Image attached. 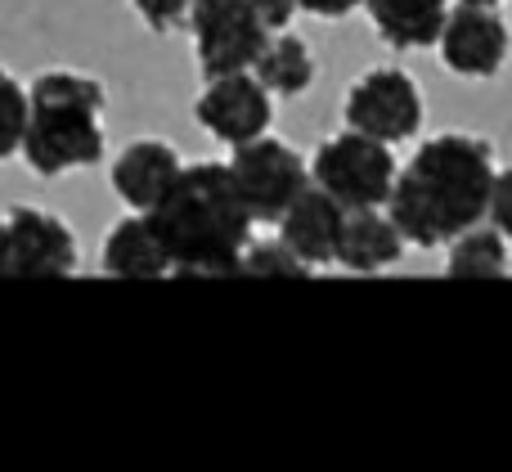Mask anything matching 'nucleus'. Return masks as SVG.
Listing matches in <instances>:
<instances>
[{
	"mask_svg": "<svg viewBox=\"0 0 512 472\" xmlns=\"http://www.w3.org/2000/svg\"><path fill=\"white\" fill-rule=\"evenodd\" d=\"M252 72L265 81L274 99H297L315 86V50H310L301 36L292 32H279L265 41L261 59L252 63Z\"/></svg>",
	"mask_w": 512,
	"mask_h": 472,
	"instance_id": "nucleus-16",
	"label": "nucleus"
},
{
	"mask_svg": "<svg viewBox=\"0 0 512 472\" xmlns=\"http://www.w3.org/2000/svg\"><path fill=\"white\" fill-rule=\"evenodd\" d=\"M189 32H194V63L203 77L248 72L270 41V27L252 0H194Z\"/></svg>",
	"mask_w": 512,
	"mask_h": 472,
	"instance_id": "nucleus-7",
	"label": "nucleus"
},
{
	"mask_svg": "<svg viewBox=\"0 0 512 472\" xmlns=\"http://www.w3.org/2000/svg\"><path fill=\"white\" fill-rule=\"evenodd\" d=\"M400 162L387 140H373L346 126L342 135H328L310 158V180L337 198L346 212L355 207H387L396 189Z\"/></svg>",
	"mask_w": 512,
	"mask_h": 472,
	"instance_id": "nucleus-4",
	"label": "nucleus"
},
{
	"mask_svg": "<svg viewBox=\"0 0 512 472\" xmlns=\"http://www.w3.org/2000/svg\"><path fill=\"white\" fill-rule=\"evenodd\" d=\"M342 117L351 131H364L373 140H387V144L414 140L427 117L423 86L405 68H373L346 90Z\"/></svg>",
	"mask_w": 512,
	"mask_h": 472,
	"instance_id": "nucleus-8",
	"label": "nucleus"
},
{
	"mask_svg": "<svg viewBox=\"0 0 512 472\" xmlns=\"http://www.w3.org/2000/svg\"><path fill=\"white\" fill-rule=\"evenodd\" d=\"M131 9L144 18V27L158 36L176 32V27L189 23V9H194V0H131Z\"/></svg>",
	"mask_w": 512,
	"mask_h": 472,
	"instance_id": "nucleus-20",
	"label": "nucleus"
},
{
	"mask_svg": "<svg viewBox=\"0 0 512 472\" xmlns=\"http://www.w3.org/2000/svg\"><path fill=\"white\" fill-rule=\"evenodd\" d=\"M180 171H185V158L176 153V144L144 135V140H131L113 158L108 185H113V194L122 198L131 212H149V207L176 185Z\"/></svg>",
	"mask_w": 512,
	"mask_h": 472,
	"instance_id": "nucleus-12",
	"label": "nucleus"
},
{
	"mask_svg": "<svg viewBox=\"0 0 512 472\" xmlns=\"http://www.w3.org/2000/svg\"><path fill=\"white\" fill-rule=\"evenodd\" d=\"M194 122L221 144H248L256 135H270L274 126V95L256 72H225L207 77V90L194 99Z\"/></svg>",
	"mask_w": 512,
	"mask_h": 472,
	"instance_id": "nucleus-9",
	"label": "nucleus"
},
{
	"mask_svg": "<svg viewBox=\"0 0 512 472\" xmlns=\"http://www.w3.org/2000/svg\"><path fill=\"white\" fill-rule=\"evenodd\" d=\"M104 270L113 279H162L171 275V257L162 248V239L153 234L149 216L135 212L122 216L113 230L104 234V252H99Z\"/></svg>",
	"mask_w": 512,
	"mask_h": 472,
	"instance_id": "nucleus-14",
	"label": "nucleus"
},
{
	"mask_svg": "<svg viewBox=\"0 0 512 472\" xmlns=\"http://www.w3.org/2000/svg\"><path fill=\"white\" fill-rule=\"evenodd\" d=\"M486 221L512 243V167L495 171V185H490V203H486Z\"/></svg>",
	"mask_w": 512,
	"mask_h": 472,
	"instance_id": "nucleus-21",
	"label": "nucleus"
},
{
	"mask_svg": "<svg viewBox=\"0 0 512 472\" xmlns=\"http://www.w3.org/2000/svg\"><path fill=\"white\" fill-rule=\"evenodd\" d=\"M405 248L409 239L396 225V216L382 207H355V212H346L342 239H337V266L351 275H378V270L396 266Z\"/></svg>",
	"mask_w": 512,
	"mask_h": 472,
	"instance_id": "nucleus-13",
	"label": "nucleus"
},
{
	"mask_svg": "<svg viewBox=\"0 0 512 472\" xmlns=\"http://www.w3.org/2000/svg\"><path fill=\"white\" fill-rule=\"evenodd\" d=\"M508 270V239L490 221H477L472 230H463L450 243V257H445V275L454 279H504Z\"/></svg>",
	"mask_w": 512,
	"mask_h": 472,
	"instance_id": "nucleus-17",
	"label": "nucleus"
},
{
	"mask_svg": "<svg viewBox=\"0 0 512 472\" xmlns=\"http://www.w3.org/2000/svg\"><path fill=\"white\" fill-rule=\"evenodd\" d=\"M301 9H306L310 18H346V14H355V9H364V0H301Z\"/></svg>",
	"mask_w": 512,
	"mask_h": 472,
	"instance_id": "nucleus-23",
	"label": "nucleus"
},
{
	"mask_svg": "<svg viewBox=\"0 0 512 472\" xmlns=\"http://www.w3.org/2000/svg\"><path fill=\"white\" fill-rule=\"evenodd\" d=\"M77 266V234L63 216L32 203L0 216V279H68Z\"/></svg>",
	"mask_w": 512,
	"mask_h": 472,
	"instance_id": "nucleus-5",
	"label": "nucleus"
},
{
	"mask_svg": "<svg viewBox=\"0 0 512 472\" xmlns=\"http://www.w3.org/2000/svg\"><path fill=\"white\" fill-rule=\"evenodd\" d=\"M239 275H292V279H301V275H310V266L283 239H265V243H248Z\"/></svg>",
	"mask_w": 512,
	"mask_h": 472,
	"instance_id": "nucleus-19",
	"label": "nucleus"
},
{
	"mask_svg": "<svg viewBox=\"0 0 512 472\" xmlns=\"http://www.w3.org/2000/svg\"><path fill=\"white\" fill-rule=\"evenodd\" d=\"M463 5H504V0H463Z\"/></svg>",
	"mask_w": 512,
	"mask_h": 472,
	"instance_id": "nucleus-24",
	"label": "nucleus"
},
{
	"mask_svg": "<svg viewBox=\"0 0 512 472\" xmlns=\"http://www.w3.org/2000/svg\"><path fill=\"white\" fill-rule=\"evenodd\" d=\"M342 225H346V207L337 203L328 189H319L315 180H310L297 194V203L279 216V239L288 243L310 270H324V266H337Z\"/></svg>",
	"mask_w": 512,
	"mask_h": 472,
	"instance_id": "nucleus-11",
	"label": "nucleus"
},
{
	"mask_svg": "<svg viewBox=\"0 0 512 472\" xmlns=\"http://www.w3.org/2000/svg\"><path fill=\"white\" fill-rule=\"evenodd\" d=\"M441 63L459 77L477 81V77H499L512 50V32L508 18L499 14V5H454L450 18L441 27Z\"/></svg>",
	"mask_w": 512,
	"mask_h": 472,
	"instance_id": "nucleus-10",
	"label": "nucleus"
},
{
	"mask_svg": "<svg viewBox=\"0 0 512 472\" xmlns=\"http://www.w3.org/2000/svg\"><path fill=\"white\" fill-rule=\"evenodd\" d=\"M27 95H32V108H27L23 162L36 176L59 180L104 158V81L77 68H50L27 86Z\"/></svg>",
	"mask_w": 512,
	"mask_h": 472,
	"instance_id": "nucleus-3",
	"label": "nucleus"
},
{
	"mask_svg": "<svg viewBox=\"0 0 512 472\" xmlns=\"http://www.w3.org/2000/svg\"><path fill=\"white\" fill-rule=\"evenodd\" d=\"M256 14L265 18V27L270 32H288V23L301 14V0H252Z\"/></svg>",
	"mask_w": 512,
	"mask_h": 472,
	"instance_id": "nucleus-22",
	"label": "nucleus"
},
{
	"mask_svg": "<svg viewBox=\"0 0 512 472\" xmlns=\"http://www.w3.org/2000/svg\"><path fill=\"white\" fill-rule=\"evenodd\" d=\"M495 144L468 131L432 135L400 167L387 212L414 248H450L463 230L486 221L495 185Z\"/></svg>",
	"mask_w": 512,
	"mask_h": 472,
	"instance_id": "nucleus-1",
	"label": "nucleus"
},
{
	"mask_svg": "<svg viewBox=\"0 0 512 472\" xmlns=\"http://www.w3.org/2000/svg\"><path fill=\"white\" fill-rule=\"evenodd\" d=\"M230 180L239 189L243 207L252 212V221H274L297 203V194L310 185V167L288 140L279 135H256L248 144L230 149Z\"/></svg>",
	"mask_w": 512,
	"mask_h": 472,
	"instance_id": "nucleus-6",
	"label": "nucleus"
},
{
	"mask_svg": "<svg viewBox=\"0 0 512 472\" xmlns=\"http://www.w3.org/2000/svg\"><path fill=\"white\" fill-rule=\"evenodd\" d=\"M364 14L391 50H432L450 18V0H364Z\"/></svg>",
	"mask_w": 512,
	"mask_h": 472,
	"instance_id": "nucleus-15",
	"label": "nucleus"
},
{
	"mask_svg": "<svg viewBox=\"0 0 512 472\" xmlns=\"http://www.w3.org/2000/svg\"><path fill=\"white\" fill-rule=\"evenodd\" d=\"M149 225L171 257V275H239L252 243V212L225 162H185L176 185L149 207Z\"/></svg>",
	"mask_w": 512,
	"mask_h": 472,
	"instance_id": "nucleus-2",
	"label": "nucleus"
},
{
	"mask_svg": "<svg viewBox=\"0 0 512 472\" xmlns=\"http://www.w3.org/2000/svg\"><path fill=\"white\" fill-rule=\"evenodd\" d=\"M27 108H32V95H27V86H18L14 72L0 68V162L14 158V153H23Z\"/></svg>",
	"mask_w": 512,
	"mask_h": 472,
	"instance_id": "nucleus-18",
	"label": "nucleus"
}]
</instances>
